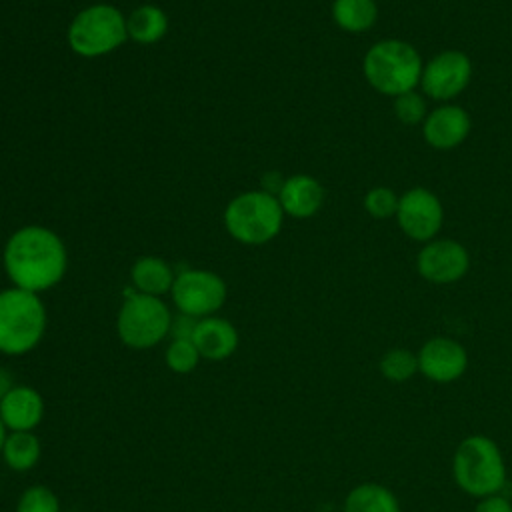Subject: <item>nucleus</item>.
<instances>
[{"label":"nucleus","instance_id":"nucleus-29","mask_svg":"<svg viewBox=\"0 0 512 512\" xmlns=\"http://www.w3.org/2000/svg\"><path fill=\"white\" fill-rule=\"evenodd\" d=\"M12 386H14L12 374L0 366V400H2V396H4Z\"/></svg>","mask_w":512,"mask_h":512},{"label":"nucleus","instance_id":"nucleus-11","mask_svg":"<svg viewBox=\"0 0 512 512\" xmlns=\"http://www.w3.org/2000/svg\"><path fill=\"white\" fill-rule=\"evenodd\" d=\"M418 274L432 284H454L462 280L470 268V254L464 244L450 238H434L424 242L416 256Z\"/></svg>","mask_w":512,"mask_h":512},{"label":"nucleus","instance_id":"nucleus-4","mask_svg":"<svg viewBox=\"0 0 512 512\" xmlns=\"http://www.w3.org/2000/svg\"><path fill=\"white\" fill-rule=\"evenodd\" d=\"M46 308L38 294L22 288L0 290V354L24 356L46 332Z\"/></svg>","mask_w":512,"mask_h":512},{"label":"nucleus","instance_id":"nucleus-15","mask_svg":"<svg viewBox=\"0 0 512 512\" xmlns=\"http://www.w3.org/2000/svg\"><path fill=\"white\" fill-rule=\"evenodd\" d=\"M192 342L196 344L202 358L220 362L236 352L240 338L230 320L220 316H206L198 320Z\"/></svg>","mask_w":512,"mask_h":512},{"label":"nucleus","instance_id":"nucleus-10","mask_svg":"<svg viewBox=\"0 0 512 512\" xmlns=\"http://www.w3.org/2000/svg\"><path fill=\"white\" fill-rule=\"evenodd\" d=\"M394 218L408 238L430 242L444 224V206L432 190L416 186L400 196Z\"/></svg>","mask_w":512,"mask_h":512},{"label":"nucleus","instance_id":"nucleus-1","mask_svg":"<svg viewBox=\"0 0 512 512\" xmlns=\"http://www.w3.org/2000/svg\"><path fill=\"white\" fill-rule=\"evenodd\" d=\"M2 264L12 286L40 294L64 278L68 252L54 230L32 224L12 232L4 246Z\"/></svg>","mask_w":512,"mask_h":512},{"label":"nucleus","instance_id":"nucleus-17","mask_svg":"<svg viewBox=\"0 0 512 512\" xmlns=\"http://www.w3.org/2000/svg\"><path fill=\"white\" fill-rule=\"evenodd\" d=\"M176 274L166 260L158 256H142L130 268V280L140 294L162 296L172 290Z\"/></svg>","mask_w":512,"mask_h":512},{"label":"nucleus","instance_id":"nucleus-3","mask_svg":"<svg viewBox=\"0 0 512 512\" xmlns=\"http://www.w3.org/2000/svg\"><path fill=\"white\" fill-rule=\"evenodd\" d=\"M420 52L406 40L386 38L372 44L362 60L366 82L384 96H400L416 90L422 76Z\"/></svg>","mask_w":512,"mask_h":512},{"label":"nucleus","instance_id":"nucleus-13","mask_svg":"<svg viewBox=\"0 0 512 512\" xmlns=\"http://www.w3.org/2000/svg\"><path fill=\"white\" fill-rule=\"evenodd\" d=\"M470 114L458 104H440L422 122V136L436 150H452L470 134Z\"/></svg>","mask_w":512,"mask_h":512},{"label":"nucleus","instance_id":"nucleus-27","mask_svg":"<svg viewBox=\"0 0 512 512\" xmlns=\"http://www.w3.org/2000/svg\"><path fill=\"white\" fill-rule=\"evenodd\" d=\"M198 320L200 318H194V316H188L182 312H178V316H172V324H170L172 340H192Z\"/></svg>","mask_w":512,"mask_h":512},{"label":"nucleus","instance_id":"nucleus-19","mask_svg":"<svg viewBox=\"0 0 512 512\" xmlns=\"http://www.w3.org/2000/svg\"><path fill=\"white\" fill-rule=\"evenodd\" d=\"M126 32L138 44H154L168 32V16L154 4H142L126 16Z\"/></svg>","mask_w":512,"mask_h":512},{"label":"nucleus","instance_id":"nucleus-8","mask_svg":"<svg viewBox=\"0 0 512 512\" xmlns=\"http://www.w3.org/2000/svg\"><path fill=\"white\" fill-rule=\"evenodd\" d=\"M170 294L178 312L194 318H206L214 316L224 306L228 288L216 272L188 268L176 274Z\"/></svg>","mask_w":512,"mask_h":512},{"label":"nucleus","instance_id":"nucleus-25","mask_svg":"<svg viewBox=\"0 0 512 512\" xmlns=\"http://www.w3.org/2000/svg\"><path fill=\"white\" fill-rule=\"evenodd\" d=\"M364 210L376 218V220H386V218H392L396 216V210H398V202H400V196L388 188V186H374L370 188L366 194H364Z\"/></svg>","mask_w":512,"mask_h":512},{"label":"nucleus","instance_id":"nucleus-5","mask_svg":"<svg viewBox=\"0 0 512 512\" xmlns=\"http://www.w3.org/2000/svg\"><path fill=\"white\" fill-rule=\"evenodd\" d=\"M284 222V210L278 198L266 190H250L232 198L224 210L228 234L250 246L266 244L278 236Z\"/></svg>","mask_w":512,"mask_h":512},{"label":"nucleus","instance_id":"nucleus-24","mask_svg":"<svg viewBox=\"0 0 512 512\" xmlns=\"http://www.w3.org/2000/svg\"><path fill=\"white\" fill-rule=\"evenodd\" d=\"M392 110H394V116L406 126L422 124L424 118L430 112L428 106H426V98L416 90H410V92H404V94L396 96L394 104H392Z\"/></svg>","mask_w":512,"mask_h":512},{"label":"nucleus","instance_id":"nucleus-23","mask_svg":"<svg viewBox=\"0 0 512 512\" xmlns=\"http://www.w3.org/2000/svg\"><path fill=\"white\" fill-rule=\"evenodd\" d=\"M202 356L192 340H172L166 348L164 362L174 374H190L198 368Z\"/></svg>","mask_w":512,"mask_h":512},{"label":"nucleus","instance_id":"nucleus-18","mask_svg":"<svg viewBox=\"0 0 512 512\" xmlns=\"http://www.w3.org/2000/svg\"><path fill=\"white\" fill-rule=\"evenodd\" d=\"M344 512H400V502L388 486L362 482L346 494Z\"/></svg>","mask_w":512,"mask_h":512},{"label":"nucleus","instance_id":"nucleus-12","mask_svg":"<svg viewBox=\"0 0 512 512\" xmlns=\"http://www.w3.org/2000/svg\"><path fill=\"white\" fill-rule=\"evenodd\" d=\"M468 368L466 348L448 336H434L418 350V372L436 384H450Z\"/></svg>","mask_w":512,"mask_h":512},{"label":"nucleus","instance_id":"nucleus-16","mask_svg":"<svg viewBox=\"0 0 512 512\" xmlns=\"http://www.w3.org/2000/svg\"><path fill=\"white\" fill-rule=\"evenodd\" d=\"M276 198L284 214L304 220L314 216L322 208L324 188L316 178L308 174H296L284 180Z\"/></svg>","mask_w":512,"mask_h":512},{"label":"nucleus","instance_id":"nucleus-9","mask_svg":"<svg viewBox=\"0 0 512 512\" xmlns=\"http://www.w3.org/2000/svg\"><path fill=\"white\" fill-rule=\"evenodd\" d=\"M472 78V62L462 50H442L424 64L420 76L422 92L436 100L448 102L462 94Z\"/></svg>","mask_w":512,"mask_h":512},{"label":"nucleus","instance_id":"nucleus-26","mask_svg":"<svg viewBox=\"0 0 512 512\" xmlns=\"http://www.w3.org/2000/svg\"><path fill=\"white\" fill-rule=\"evenodd\" d=\"M16 512H60V500L48 486L36 484L20 494Z\"/></svg>","mask_w":512,"mask_h":512},{"label":"nucleus","instance_id":"nucleus-22","mask_svg":"<svg viewBox=\"0 0 512 512\" xmlns=\"http://www.w3.org/2000/svg\"><path fill=\"white\" fill-rule=\"evenodd\" d=\"M380 374L394 384L408 382L418 372V354L408 348H390L382 354L378 362Z\"/></svg>","mask_w":512,"mask_h":512},{"label":"nucleus","instance_id":"nucleus-20","mask_svg":"<svg viewBox=\"0 0 512 512\" xmlns=\"http://www.w3.org/2000/svg\"><path fill=\"white\" fill-rule=\"evenodd\" d=\"M0 456L10 470L28 472L40 462L42 442L34 432H8Z\"/></svg>","mask_w":512,"mask_h":512},{"label":"nucleus","instance_id":"nucleus-6","mask_svg":"<svg viewBox=\"0 0 512 512\" xmlns=\"http://www.w3.org/2000/svg\"><path fill=\"white\" fill-rule=\"evenodd\" d=\"M66 40L84 58L110 54L128 40L126 16L112 4H92L72 18Z\"/></svg>","mask_w":512,"mask_h":512},{"label":"nucleus","instance_id":"nucleus-14","mask_svg":"<svg viewBox=\"0 0 512 512\" xmlns=\"http://www.w3.org/2000/svg\"><path fill=\"white\" fill-rule=\"evenodd\" d=\"M0 418L8 432H34L44 418V398L28 384H14L0 400Z\"/></svg>","mask_w":512,"mask_h":512},{"label":"nucleus","instance_id":"nucleus-21","mask_svg":"<svg viewBox=\"0 0 512 512\" xmlns=\"http://www.w3.org/2000/svg\"><path fill=\"white\" fill-rule=\"evenodd\" d=\"M332 20L344 32H366L378 20V4L376 0H334Z\"/></svg>","mask_w":512,"mask_h":512},{"label":"nucleus","instance_id":"nucleus-2","mask_svg":"<svg viewBox=\"0 0 512 512\" xmlns=\"http://www.w3.org/2000/svg\"><path fill=\"white\" fill-rule=\"evenodd\" d=\"M452 476L462 492L474 498L500 494L506 484V462L500 446L486 434H470L454 450Z\"/></svg>","mask_w":512,"mask_h":512},{"label":"nucleus","instance_id":"nucleus-30","mask_svg":"<svg viewBox=\"0 0 512 512\" xmlns=\"http://www.w3.org/2000/svg\"><path fill=\"white\" fill-rule=\"evenodd\" d=\"M6 436H8V430H6V426H4V422H2V418H0V452H2V446H4Z\"/></svg>","mask_w":512,"mask_h":512},{"label":"nucleus","instance_id":"nucleus-28","mask_svg":"<svg viewBox=\"0 0 512 512\" xmlns=\"http://www.w3.org/2000/svg\"><path fill=\"white\" fill-rule=\"evenodd\" d=\"M474 512H512V502L500 494L480 498Z\"/></svg>","mask_w":512,"mask_h":512},{"label":"nucleus","instance_id":"nucleus-7","mask_svg":"<svg viewBox=\"0 0 512 512\" xmlns=\"http://www.w3.org/2000/svg\"><path fill=\"white\" fill-rule=\"evenodd\" d=\"M172 314L162 298L148 294H128L116 318V332L122 344L132 350L158 346L170 334Z\"/></svg>","mask_w":512,"mask_h":512}]
</instances>
